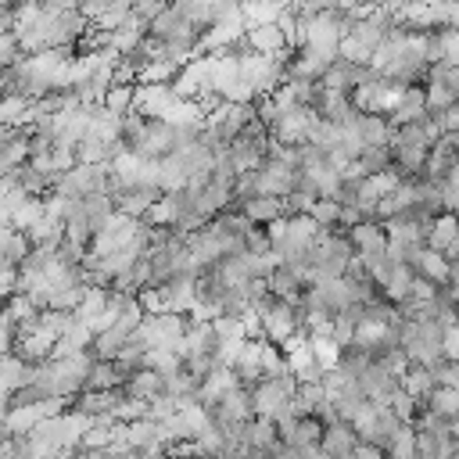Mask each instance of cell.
<instances>
[{
	"label": "cell",
	"instance_id": "6da1fadb",
	"mask_svg": "<svg viewBox=\"0 0 459 459\" xmlns=\"http://www.w3.org/2000/svg\"><path fill=\"white\" fill-rule=\"evenodd\" d=\"M402 351L416 366H437L445 359V323L402 319Z\"/></svg>",
	"mask_w": 459,
	"mask_h": 459
},
{
	"label": "cell",
	"instance_id": "7a4b0ae2",
	"mask_svg": "<svg viewBox=\"0 0 459 459\" xmlns=\"http://www.w3.org/2000/svg\"><path fill=\"white\" fill-rule=\"evenodd\" d=\"M391 154H394V169L402 176H416L434 147L430 133L423 129V122H405V126H391V140H387Z\"/></svg>",
	"mask_w": 459,
	"mask_h": 459
},
{
	"label": "cell",
	"instance_id": "3957f363",
	"mask_svg": "<svg viewBox=\"0 0 459 459\" xmlns=\"http://www.w3.org/2000/svg\"><path fill=\"white\" fill-rule=\"evenodd\" d=\"M294 394H298V377L294 373H280V377H265L251 387V405L255 416H265L273 423L287 420L294 412Z\"/></svg>",
	"mask_w": 459,
	"mask_h": 459
},
{
	"label": "cell",
	"instance_id": "277c9868",
	"mask_svg": "<svg viewBox=\"0 0 459 459\" xmlns=\"http://www.w3.org/2000/svg\"><path fill=\"white\" fill-rule=\"evenodd\" d=\"M255 312H258V319H262V333H265V341H273V344H283L290 333H298V330H301L298 305H294V301H287V298L269 294L265 301H258V305H255Z\"/></svg>",
	"mask_w": 459,
	"mask_h": 459
},
{
	"label": "cell",
	"instance_id": "5b68a950",
	"mask_svg": "<svg viewBox=\"0 0 459 459\" xmlns=\"http://www.w3.org/2000/svg\"><path fill=\"white\" fill-rule=\"evenodd\" d=\"M251 122H255V104H237V100H219V104L204 115V126H208L222 143L237 140Z\"/></svg>",
	"mask_w": 459,
	"mask_h": 459
},
{
	"label": "cell",
	"instance_id": "8992f818",
	"mask_svg": "<svg viewBox=\"0 0 459 459\" xmlns=\"http://www.w3.org/2000/svg\"><path fill=\"white\" fill-rule=\"evenodd\" d=\"M136 233H140V219H133V215H126V212H115L97 233H93V240H90V255H111V251H122V247H129L133 240H136Z\"/></svg>",
	"mask_w": 459,
	"mask_h": 459
},
{
	"label": "cell",
	"instance_id": "52a82bcc",
	"mask_svg": "<svg viewBox=\"0 0 459 459\" xmlns=\"http://www.w3.org/2000/svg\"><path fill=\"white\" fill-rule=\"evenodd\" d=\"M316 118H319L316 104H294V108H287V111L269 126V136H273L276 143L298 147V143H305V140H308V129H312V122H316Z\"/></svg>",
	"mask_w": 459,
	"mask_h": 459
},
{
	"label": "cell",
	"instance_id": "ba28073f",
	"mask_svg": "<svg viewBox=\"0 0 459 459\" xmlns=\"http://www.w3.org/2000/svg\"><path fill=\"white\" fill-rule=\"evenodd\" d=\"M54 190H61V194H68V197H86V194H100V190H108V165H72L61 179H57V186Z\"/></svg>",
	"mask_w": 459,
	"mask_h": 459
},
{
	"label": "cell",
	"instance_id": "9c48e42d",
	"mask_svg": "<svg viewBox=\"0 0 459 459\" xmlns=\"http://www.w3.org/2000/svg\"><path fill=\"white\" fill-rule=\"evenodd\" d=\"M172 90H176L179 97H186V100H197V97H204V93H215V90H212V61H208V54H204V57H190V61L179 68V75L172 79Z\"/></svg>",
	"mask_w": 459,
	"mask_h": 459
},
{
	"label": "cell",
	"instance_id": "30bf717a",
	"mask_svg": "<svg viewBox=\"0 0 459 459\" xmlns=\"http://www.w3.org/2000/svg\"><path fill=\"white\" fill-rule=\"evenodd\" d=\"M179 104V93L172 82H136V111L143 118H169V111Z\"/></svg>",
	"mask_w": 459,
	"mask_h": 459
},
{
	"label": "cell",
	"instance_id": "8fae6325",
	"mask_svg": "<svg viewBox=\"0 0 459 459\" xmlns=\"http://www.w3.org/2000/svg\"><path fill=\"white\" fill-rule=\"evenodd\" d=\"M359 445H362V441H359V434H355V427H351V423L333 420V423H326V427H323L319 448H323L330 459H355Z\"/></svg>",
	"mask_w": 459,
	"mask_h": 459
},
{
	"label": "cell",
	"instance_id": "7c38bea8",
	"mask_svg": "<svg viewBox=\"0 0 459 459\" xmlns=\"http://www.w3.org/2000/svg\"><path fill=\"white\" fill-rule=\"evenodd\" d=\"M348 240H351V247H355L359 258H373V255H384L387 251V230L377 219H362V222L348 226Z\"/></svg>",
	"mask_w": 459,
	"mask_h": 459
},
{
	"label": "cell",
	"instance_id": "4fadbf2b",
	"mask_svg": "<svg viewBox=\"0 0 459 459\" xmlns=\"http://www.w3.org/2000/svg\"><path fill=\"white\" fill-rule=\"evenodd\" d=\"M276 430H280V441L283 445H298V448L319 445V437H323V423L316 416H298V412H290L287 420H280Z\"/></svg>",
	"mask_w": 459,
	"mask_h": 459
},
{
	"label": "cell",
	"instance_id": "5bb4252c",
	"mask_svg": "<svg viewBox=\"0 0 459 459\" xmlns=\"http://www.w3.org/2000/svg\"><path fill=\"white\" fill-rule=\"evenodd\" d=\"M409 265H412V273H416L420 280H427V283H434V287L452 283V265H448V258H445L441 251H434V247H420V251L409 258Z\"/></svg>",
	"mask_w": 459,
	"mask_h": 459
},
{
	"label": "cell",
	"instance_id": "9a60e30c",
	"mask_svg": "<svg viewBox=\"0 0 459 459\" xmlns=\"http://www.w3.org/2000/svg\"><path fill=\"white\" fill-rule=\"evenodd\" d=\"M244 39H247V47L258 50V54H290V43H287V36H283V29H280L276 22H269V25H251V29L244 32Z\"/></svg>",
	"mask_w": 459,
	"mask_h": 459
},
{
	"label": "cell",
	"instance_id": "2e32d148",
	"mask_svg": "<svg viewBox=\"0 0 459 459\" xmlns=\"http://www.w3.org/2000/svg\"><path fill=\"white\" fill-rule=\"evenodd\" d=\"M316 111L323 118H330V122H341V126H348V122L359 118V108H355L351 93H337V90H323L319 100H316Z\"/></svg>",
	"mask_w": 459,
	"mask_h": 459
},
{
	"label": "cell",
	"instance_id": "e0dca14e",
	"mask_svg": "<svg viewBox=\"0 0 459 459\" xmlns=\"http://www.w3.org/2000/svg\"><path fill=\"white\" fill-rule=\"evenodd\" d=\"M423 115H427V90L423 86H405L387 118H391V126H405V122H420Z\"/></svg>",
	"mask_w": 459,
	"mask_h": 459
},
{
	"label": "cell",
	"instance_id": "ac0fdd59",
	"mask_svg": "<svg viewBox=\"0 0 459 459\" xmlns=\"http://www.w3.org/2000/svg\"><path fill=\"white\" fill-rule=\"evenodd\" d=\"M158 197H161L158 186H129V190L115 194V208L126 212V215H133V219H147V212L154 208Z\"/></svg>",
	"mask_w": 459,
	"mask_h": 459
},
{
	"label": "cell",
	"instance_id": "d6986e66",
	"mask_svg": "<svg viewBox=\"0 0 459 459\" xmlns=\"http://www.w3.org/2000/svg\"><path fill=\"white\" fill-rule=\"evenodd\" d=\"M237 208L255 222V226H269L283 215V197H273V194H255V197H244L237 201Z\"/></svg>",
	"mask_w": 459,
	"mask_h": 459
},
{
	"label": "cell",
	"instance_id": "ffe728a7",
	"mask_svg": "<svg viewBox=\"0 0 459 459\" xmlns=\"http://www.w3.org/2000/svg\"><path fill=\"white\" fill-rule=\"evenodd\" d=\"M355 129H359L366 147H387V140H391V118L377 115V111H359Z\"/></svg>",
	"mask_w": 459,
	"mask_h": 459
},
{
	"label": "cell",
	"instance_id": "44dd1931",
	"mask_svg": "<svg viewBox=\"0 0 459 459\" xmlns=\"http://www.w3.org/2000/svg\"><path fill=\"white\" fill-rule=\"evenodd\" d=\"M265 283H269V294H276V298H287V301H298L301 298V290L308 287L287 262H280L269 276H265Z\"/></svg>",
	"mask_w": 459,
	"mask_h": 459
},
{
	"label": "cell",
	"instance_id": "7402d4cb",
	"mask_svg": "<svg viewBox=\"0 0 459 459\" xmlns=\"http://www.w3.org/2000/svg\"><path fill=\"white\" fill-rule=\"evenodd\" d=\"M455 240H459V215H455V212L434 215V219H430V233H427V247H434V251L445 255Z\"/></svg>",
	"mask_w": 459,
	"mask_h": 459
},
{
	"label": "cell",
	"instance_id": "603a6c76",
	"mask_svg": "<svg viewBox=\"0 0 459 459\" xmlns=\"http://www.w3.org/2000/svg\"><path fill=\"white\" fill-rule=\"evenodd\" d=\"M90 344H93V326L72 316L68 330H65V333L57 337V344H54V355H75V351H90Z\"/></svg>",
	"mask_w": 459,
	"mask_h": 459
},
{
	"label": "cell",
	"instance_id": "cb8c5ba5",
	"mask_svg": "<svg viewBox=\"0 0 459 459\" xmlns=\"http://www.w3.org/2000/svg\"><path fill=\"white\" fill-rule=\"evenodd\" d=\"M122 387L129 394H140V398H158V394H165V377L158 369H151V366H140V369H133L126 377Z\"/></svg>",
	"mask_w": 459,
	"mask_h": 459
},
{
	"label": "cell",
	"instance_id": "d4e9b609",
	"mask_svg": "<svg viewBox=\"0 0 459 459\" xmlns=\"http://www.w3.org/2000/svg\"><path fill=\"white\" fill-rule=\"evenodd\" d=\"M108 312V287H86V294H82V301L72 308V316L75 319H82V323H90L93 326V333H97V323H100V316Z\"/></svg>",
	"mask_w": 459,
	"mask_h": 459
},
{
	"label": "cell",
	"instance_id": "484cf974",
	"mask_svg": "<svg viewBox=\"0 0 459 459\" xmlns=\"http://www.w3.org/2000/svg\"><path fill=\"white\" fill-rule=\"evenodd\" d=\"M402 387H405L416 402H427V398H430V391L437 387V377H434V369H430V366H416V362H409V369L402 373Z\"/></svg>",
	"mask_w": 459,
	"mask_h": 459
},
{
	"label": "cell",
	"instance_id": "4316f807",
	"mask_svg": "<svg viewBox=\"0 0 459 459\" xmlns=\"http://www.w3.org/2000/svg\"><path fill=\"white\" fill-rule=\"evenodd\" d=\"M244 445H251V448H276L280 445V430H276V423L273 420H265V416H255L251 423H247V430H244Z\"/></svg>",
	"mask_w": 459,
	"mask_h": 459
},
{
	"label": "cell",
	"instance_id": "83f0119b",
	"mask_svg": "<svg viewBox=\"0 0 459 459\" xmlns=\"http://www.w3.org/2000/svg\"><path fill=\"white\" fill-rule=\"evenodd\" d=\"M287 7V0H240V11L247 18V29L251 25H269L280 18V11Z\"/></svg>",
	"mask_w": 459,
	"mask_h": 459
},
{
	"label": "cell",
	"instance_id": "f1b7e54d",
	"mask_svg": "<svg viewBox=\"0 0 459 459\" xmlns=\"http://www.w3.org/2000/svg\"><path fill=\"white\" fill-rule=\"evenodd\" d=\"M420 405H427V409H430V412H437V416L459 420V387L437 384V387L430 391V398H427V402H420Z\"/></svg>",
	"mask_w": 459,
	"mask_h": 459
},
{
	"label": "cell",
	"instance_id": "f546056e",
	"mask_svg": "<svg viewBox=\"0 0 459 459\" xmlns=\"http://www.w3.org/2000/svg\"><path fill=\"white\" fill-rule=\"evenodd\" d=\"M104 108H111L115 115L136 111V82H111L104 93Z\"/></svg>",
	"mask_w": 459,
	"mask_h": 459
},
{
	"label": "cell",
	"instance_id": "4dcf8cb0",
	"mask_svg": "<svg viewBox=\"0 0 459 459\" xmlns=\"http://www.w3.org/2000/svg\"><path fill=\"white\" fill-rule=\"evenodd\" d=\"M179 61H143L136 68V82H172L179 75Z\"/></svg>",
	"mask_w": 459,
	"mask_h": 459
},
{
	"label": "cell",
	"instance_id": "1f68e13d",
	"mask_svg": "<svg viewBox=\"0 0 459 459\" xmlns=\"http://www.w3.org/2000/svg\"><path fill=\"white\" fill-rule=\"evenodd\" d=\"M39 219H43V197H25V201L11 212V226L22 230V233H29Z\"/></svg>",
	"mask_w": 459,
	"mask_h": 459
},
{
	"label": "cell",
	"instance_id": "d6a6232c",
	"mask_svg": "<svg viewBox=\"0 0 459 459\" xmlns=\"http://www.w3.org/2000/svg\"><path fill=\"white\" fill-rule=\"evenodd\" d=\"M387 459H416V427L402 423V430L391 437V445L384 448Z\"/></svg>",
	"mask_w": 459,
	"mask_h": 459
},
{
	"label": "cell",
	"instance_id": "836d02e7",
	"mask_svg": "<svg viewBox=\"0 0 459 459\" xmlns=\"http://www.w3.org/2000/svg\"><path fill=\"white\" fill-rule=\"evenodd\" d=\"M308 348H312V355L323 362V369H330V366L341 362V344H337L330 333H308Z\"/></svg>",
	"mask_w": 459,
	"mask_h": 459
},
{
	"label": "cell",
	"instance_id": "e575fe53",
	"mask_svg": "<svg viewBox=\"0 0 459 459\" xmlns=\"http://www.w3.org/2000/svg\"><path fill=\"white\" fill-rule=\"evenodd\" d=\"M341 212H344V204H341L337 197H319L308 215H312L319 226H326V230H341Z\"/></svg>",
	"mask_w": 459,
	"mask_h": 459
},
{
	"label": "cell",
	"instance_id": "d590c367",
	"mask_svg": "<svg viewBox=\"0 0 459 459\" xmlns=\"http://www.w3.org/2000/svg\"><path fill=\"white\" fill-rule=\"evenodd\" d=\"M387 405L394 409V416L402 420V423H416V412H420V402L405 391V387H398L391 398H387Z\"/></svg>",
	"mask_w": 459,
	"mask_h": 459
},
{
	"label": "cell",
	"instance_id": "8d00e7d4",
	"mask_svg": "<svg viewBox=\"0 0 459 459\" xmlns=\"http://www.w3.org/2000/svg\"><path fill=\"white\" fill-rule=\"evenodd\" d=\"M14 344H18V323L11 319L7 308H0V355L14 351Z\"/></svg>",
	"mask_w": 459,
	"mask_h": 459
},
{
	"label": "cell",
	"instance_id": "74e56055",
	"mask_svg": "<svg viewBox=\"0 0 459 459\" xmlns=\"http://www.w3.org/2000/svg\"><path fill=\"white\" fill-rule=\"evenodd\" d=\"M14 290H18V265H11V262L0 258V308L7 305V298Z\"/></svg>",
	"mask_w": 459,
	"mask_h": 459
},
{
	"label": "cell",
	"instance_id": "f35d334b",
	"mask_svg": "<svg viewBox=\"0 0 459 459\" xmlns=\"http://www.w3.org/2000/svg\"><path fill=\"white\" fill-rule=\"evenodd\" d=\"M165 7H169L165 0H136V4H133V14H136V18H143V22L151 25Z\"/></svg>",
	"mask_w": 459,
	"mask_h": 459
},
{
	"label": "cell",
	"instance_id": "ab89813d",
	"mask_svg": "<svg viewBox=\"0 0 459 459\" xmlns=\"http://www.w3.org/2000/svg\"><path fill=\"white\" fill-rule=\"evenodd\" d=\"M445 359L459 362V319L452 326H445Z\"/></svg>",
	"mask_w": 459,
	"mask_h": 459
},
{
	"label": "cell",
	"instance_id": "60d3db41",
	"mask_svg": "<svg viewBox=\"0 0 459 459\" xmlns=\"http://www.w3.org/2000/svg\"><path fill=\"white\" fill-rule=\"evenodd\" d=\"M72 459H111V452L108 448H75Z\"/></svg>",
	"mask_w": 459,
	"mask_h": 459
},
{
	"label": "cell",
	"instance_id": "b9f144b4",
	"mask_svg": "<svg viewBox=\"0 0 459 459\" xmlns=\"http://www.w3.org/2000/svg\"><path fill=\"white\" fill-rule=\"evenodd\" d=\"M355 459H387V455H384V448H377V445H366V441H362V445H359V452H355Z\"/></svg>",
	"mask_w": 459,
	"mask_h": 459
}]
</instances>
